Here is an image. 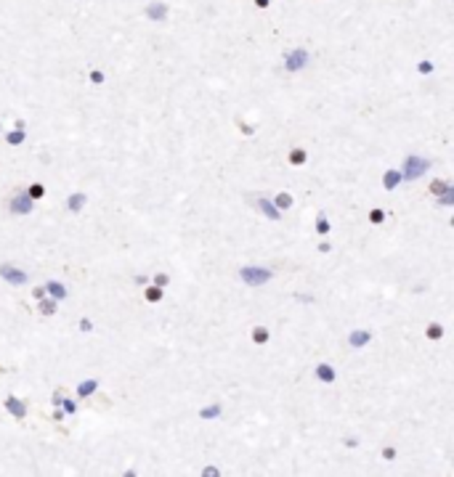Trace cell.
<instances>
[{
	"instance_id": "6da1fadb",
	"label": "cell",
	"mask_w": 454,
	"mask_h": 477,
	"mask_svg": "<svg viewBox=\"0 0 454 477\" xmlns=\"http://www.w3.org/2000/svg\"><path fill=\"white\" fill-rule=\"evenodd\" d=\"M430 170V159L425 156H417V154H409L404 159V170H401V181H417L422 178L425 173Z\"/></svg>"
},
{
	"instance_id": "7a4b0ae2",
	"label": "cell",
	"mask_w": 454,
	"mask_h": 477,
	"mask_svg": "<svg viewBox=\"0 0 454 477\" xmlns=\"http://www.w3.org/2000/svg\"><path fill=\"white\" fill-rule=\"evenodd\" d=\"M271 270L268 268H261V265H245L242 270H239V278H242V284L247 286H263L271 281Z\"/></svg>"
},
{
	"instance_id": "3957f363",
	"label": "cell",
	"mask_w": 454,
	"mask_h": 477,
	"mask_svg": "<svg viewBox=\"0 0 454 477\" xmlns=\"http://www.w3.org/2000/svg\"><path fill=\"white\" fill-rule=\"evenodd\" d=\"M308 61H311V53L305 48H292V51L284 53V69L287 72H300V69L308 67Z\"/></svg>"
},
{
	"instance_id": "277c9868",
	"label": "cell",
	"mask_w": 454,
	"mask_h": 477,
	"mask_svg": "<svg viewBox=\"0 0 454 477\" xmlns=\"http://www.w3.org/2000/svg\"><path fill=\"white\" fill-rule=\"evenodd\" d=\"M144 14H146V19H149V22H165V19H168V14H170V8H168V3H165V0H149V3H146V8H144Z\"/></svg>"
},
{
	"instance_id": "5b68a950",
	"label": "cell",
	"mask_w": 454,
	"mask_h": 477,
	"mask_svg": "<svg viewBox=\"0 0 454 477\" xmlns=\"http://www.w3.org/2000/svg\"><path fill=\"white\" fill-rule=\"evenodd\" d=\"M0 278L8 281V284H14V286L27 284V273L19 270V268H14V265H0Z\"/></svg>"
},
{
	"instance_id": "8992f818",
	"label": "cell",
	"mask_w": 454,
	"mask_h": 477,
	"mask_svg": "<svg viewBox=\"0 0 454 477\" xmlns=\"http://www.w3.org/2000/svg\"><path fill=\"white\" fill-rule=\"evenodd\" d=\"M32 207H35V199H30V196H27V191L16 194L14 199H11V212H14V215H30Z\"/></svg>"
},
{
	"instance_id": "52a82bcc",
	"label": "cell",
	"mask_w": 454,
	"mask_h": 477,
	"mask_svg": "<svg viewBox=\"0 0 454 477\" xmlns=\"http://www.w3.org/2000/svg\"><path fill=\"white\" fill-rule=\"evenodd\" d=\"M3 406H6L8 414H14L16 419H24V416H27V403H24L22 398H16V395H8Z\"/></svg>"
},
{
	"instance_id": "ba28073f",
	"label": "cell",
	"mask_w": 454,
	"mask_h": 477,
	"mask_svg": "<svg viewBox=\"0 0 454 477\" xmlns=\"http://www.w3.org/2000/svg\"><path fill=\"white\" fill-rule=\"evenodd\" d=\"M369 340H372V334H369L367 329H356V332L348 334V345H351L354 350H361L364 345H369Z\"/></svg>"
},
{
	"instance_id": "9c48e42d",
	"label": "cell",
	"mask_w": 454,
	"mask_h": 477,
	"mask_svg": "<svg viewBox=\"0 0 454 477\" xmlns=\"http://www.w3.org/2000/svg\"><path fill=\"white\" fill-rule=\"evenodd\" d=\"M258 210H261L268 220H279V218H282V210H276L274 202L266 199V196H263V199H258Z\"/></svg>"
},
{
	"instance_id": "30bf717a",
	"label": "cell",
	"mask_w": 454,
	"mask_h": 477,
	"mask_svg": "<svg viewBox=\"0 0 454 477\" xmlns=\"http://www.w3.org/2000/svg\"><path fill=\"white\" fill-rule=\"evenodd\" d=\"M313 374H316L319 382H335V379H337V377H335V369H332L329 363H319V366L313 369Z\"/></svg>"
},
{
	"instance_id": "8fae6325",
	"label": "cell",
	"mask_w": 454,
	"mask_h": 477,
	"mask_svg": "<svg viewBox=\"0 0 454 477\" xmlns=\"http://www.w3.org/2000/svg\"><path fill=\"white\" fill-rule=\"evenodd\" d=\"M45 294H51L53 300H64V297H67V286L61 281H48L45 284Z\"/></svg>"
},
{
	"instance_id": "7c38bea8",
	"label": "cell",
	"mask_w": 454,
	"mask_h": 477,
	"mask_svg": "<svg viewBox=\"0 0 454 477\" xmlns=\"http://www.w3.org/2000/svg\"><path fill=\"white\" fill-rule=\"evenodd\" d=\"M398 183H401V173H398V170H385V173H383V186H385L388 191L398 189Z\"/></svg>"
},
{
	"instance_id": "4fadbf2b",
	"label": "cell",
	"mask_w": 454,
	"mask_h": 477,
	"mask_svg": "<svg viewBox=\"0 0 454 477\" xmlns=\"http://www.w3.org/2000/svg\"><path fill=\"white\" fill-rule=\"evenodd\" d=\"M85 202H88V196L85 194H69V199H67V207H69V212H80L82 207H85Z\"/></svg>"
},
{
	"instance_id": "5bb4252c",
	"label": "cell",
	"mask_w": 454,
	"mask_h": 477,
	"mask_svg": "<svg viewBox=\"0 0 454 477\" xmlns=\"http://www.w3.org/2000/svg\"><path fill=\"white\" fill-rule=\"evenodd\" d=\"M96 390H98V382L96 379H85V382L77 385V398H88V395H93Z\"/></svg>"
},
{
	"instance_id": "9a60e30c",
	"label": "cell",
	"mask_w": 454,
	"mask_h": 477,
	"mask_svg": "<svg viewBox=\"0 0 454 477\" xmlns=\"http://www.w3.org/2000/svg\"><path fill=\"white\" fill-rule=\"evenodd\" d=\"M274 207L276 210H290L292 207V194H287V191H282V194H276V199H274Z\"/></svg>"
},
{
	"instance_id": "2e32d148",
	"label": "cell",
	"mask_w": 454,
	"mask_h": 477,
	"mask_svg": "<svg viewBox=\"0 0 454 477\" xmlns=\"http://www.w3.org/2000/svg\"><path fill=\"white\" fill-rule=\"evenodd\" d=\"M220 403H210V406H205V408H199V419H218L220 416Z\"/></svg>"
},
{
	"instance_id": "e0dca14e",
	"label": "cell",
	"mask_w": 454,
	"mask_h": 477,
	"mask_svg": "<svg viewBox=\"0 0 454 477\" xmlns=\"http://www.w3.org/2000/svg\"><path fill=\"white\" fill-rule=\"evenodd\" d=\"M305 159H308V154H305V148H292V151H290V165H295V167L305 165Z\"/></svg>"
},
{
	"instance_id": "ac0fdd59",
	"label": "cell",
	"mask_w": 454,
	"mask_h": 477,
	"mask_svg": "<svg viewBox=\"0 0 454 477\" xmlns=\"http://www.w3.org/2000/svg\"><path fill=\"white\" fill-rule=\"evenodd\" d=\"M329 231H332V226H329L327 215H324V212H319V218H316V233H319V236H327Z\"/></svg>"
},
{
	"instance_id": "d6986e66",
	"label": "cell",
	"mask_w": 454,
	"mask_h": 477,
	"mask_svg": "<svg viewBox=\"0 0 454 477\" xmlns=\"http://www.w3.org/2000/svg\"><path fill=\"white\" fill-rule=\"evenodd\" d=\"M40 313L43 315H53V313H56V300H53V297H51V300H45V297H40Z\"/></svg>"
},
{
	"instance_id": "ffe728a7",
	"label": "cell",
	"mask_w": 454,
	"mask_h": 477,
	"mask_svg": "<svg viewBox=\"0 0 454 477\" xmlns=\"http://www.w3.org/2000/svg\"><path fill=\"white\" fill-rule=\"evenodd\" d=\"M24 138H27L24 130H11V133H6V141L11 143V146H19V143H24Z\"/></svg>"
},
{
	"instance_id": "44dd1931",
	"label": "cell",
	"mask_w": 454,
	"mask_h": 477,
	"mask_svg": "<svg viewBox=\"0 0 454 477\" xmlns=\"http://www.w3.org/2000/svg\"><path fill=\"white\" fill-rule=\"evenodd\" d=\"M268 337H271V334H268L266 326H255V329H253V342H258V345L268 342Z\"/></svg>"
},
{
	"instance_id": "7402d4cb",
	"label": "cell",
	"mask_w": 454,
	"mask_h": 477,
	"mask_svg": "<svg viewBox=\"0 0 454 477\" xmlns=\"http://www.w3.org/2000/svg\"><path fill=\"white\" fill-rule=\"evenodd\" d=\"M27 196H30V199H43V196H45V186L43 183H32L30 189H27Z\"/></svg>"
},
{
	"instance_id": "603a6c76",
	"label": "cell",
	"mask_w": 454,
	"mask_h": 477,
	"mask_svg": "<svg viewBox=\"0 0 454 477\" xmlns=\"http://www.w3.org/2000/svg\"><path fill=\"white\" fill-rule=\"evenodd\" d=\"M425 334H428V340H441V337H443V326L441 324H430L428 329H425Z\"/></svg>"
},
{
	"instance_id": "cb8c5ba5",
	"label": "cell",
	"mask_w": 454,
	"mask_h": 477,
	"mask_svg": "<svg viewBox=\"0 0 454 477\" xmlns=\"http://www.w3.org/2000/svg\"><path fill=\"white\" fill-rule=\"evenodd\" d=\"M162 286H149V289H146V300H149V302H160L162 300Z\"/></svg>"
},
{
	"instance_id": "d4e9b609",
	"label": "cell",
	"mask_w": 454,
	"mask_h": 477,
	"mask_svg": "<svg viewBox=\"0 0 454 477\" xmlns=\"http://www.w3.org/2000/svg\"><path fill=\"white\" fill-rule=\"evenodd\" d=\"M438 204H441V207H449V204H454V186H451L449 191L438 194Z\"/></svg>"
},
{
	"instance_id": "484cf974",
	"label": "cell",
	"mask_w": 454,
	"mask_h": 477,
	"mask_svg": "<svg viewBox=\"0 0 454 477\" xmlns=\"http://www.w3.org/2000/svg\"><path fill=\"white\" fill-rule=\"evenodd\" d=\"M449 189H451V183H446V181H433V183H430V191H433L435 196L443 194V191H449Z\"/></svg>"
},
{
	"instance_id": "4316f807",
	"label": "cell",
	"mask_w": 454,
	"mask_h": 477,
	"mask_svg": "<svg viewBox=\"0 0 454 477\" xmlns=\"http://www.w3.org/2000/svg\"><path fill=\"white\" fill-rule=\"evenodd\" d=\"M59 406L64 408V414H75V411H77V403H75V400H67V398H61Z\"/></svg>"
},
{
	"instance_id": "83f0119b",
	"label": "cell",
	"mask_w": 454,
	"mask_h": 477,
	"mask_svg": "<svg viewBox=\"0 0 454 477\" xmlns=\"http://www.w3.org/2000/svg\"><path fill=\"white\" fill-rule=\"evenodd\" d=\"M383 220H385V212H383V210H372V212H369V223H375V226H380Z\"/></svg>"
},
{
	"instance_id": "f1b7e54d",
	"label": "cell",
	"mask_w": 454,
	"mask_h": 477,
	"mask_svg": "<svg viewBox=\"0 0 454 477\" xmlns=\"http://www.w3.org/2000/svg\"><path fill=\"white\" fill-rule=\"evenodd\" d=\"M417 72H420V74H430L433 72V61H420V64H417Z\"/></svg>"
},
{
	"instance_id": "f546056e",
	"label": "cell",
	"mask_w": 454,
	"mask_h": 477,
	"mask_svg": "<svg viewBox=\"0 0 454 477\" xmlns=\"http://www.w3.org/2000/svg\"><path fill=\"white\" fill-rule=\"evenodd\" d=\"M168 281H170L168 273H157L154 276V286H168Z\"/></svg>"
},
{
	"instance_id": "4dcf8cb0",
	"label": "cell",
	"mask_w": 454,
	"mask_h": 477,
	"mask_svg": "<svg viewBox=\"0 0 454 477\" xmlns=\"http://www.w3.org/2000/svg\"><path fill=\"white\" fill-rule=\"evenodd\" d=\"M90 82H93V85H101V82H104V72L93 69V72H90Z\"/></svg>"
},
{
	"instance_id": "1f68e13d",
	"label": "cell",
	"mask_w": 454,
	"mask_h": 477,
	"mask_svg": "<svg viewBox=\"0 0 454 477\" xmlns=\"http://www.w3.org/2000/svg\"><path fill=\"white\" fill-rule=\"evenodd\" d=\"M383 459H388V461H391V459H396V448L385 445V448H383Z\"/></svg>"
},
{
	"instance_id": "d6a6232c",
	"label": "cell",
	"mask_w": 454,
	"mask_h": 477,
	"mask_svg": "<svg viewBox=\"0 0 454 477\" xmlns=\"http://www.w3.org/2000/svg\"><path fill=\"white\" fill-rule=\"evenodd\" d=\"M239 130H242L245 135H253V133H255V127H253V125H247V122H239Z\"/></svg>"
},
{
	"instance_id": "836d02e7",
	"label": "cell",
	"mask_w": 454,
	"mask_h": 477,
	"mask_svg": "<svg viewBox=\"0 0 454 477\" xmlns=\"http://www.w3.org/2000/svg\"><path fill=\"white\" fill-rule=\"evenodd\" d=\"M93 329V324H90V318H82L80 321V332H90Z\"/></svg>"
},
{
	"instance_id": "e575fe53",
	"label": "cell",
	"mask_w": 454,
	"mask_h": 477,
	"mask_svg": "<svg viewBox=\"0 0 454 477\" xmlns=\"http://www.w3.org/2000/svg\"><path fill=\"white\" fill-rule=\"evenodd\" d=\"M343 443H346L348 448H356V445H359V440H356V437H346V440H343Z\"/></svg>"
},
{
	"instance_id": "d590c367",
	"label": "cell",
	"mask_w": 454,
	"mask_h": 477,
	"mask_svg": "<svg viewBox=\"0 0 454 477\" xmlns=\"http://www.w3.org/2000/svg\"><path fill=\"white\" fill-rule=\"evenodd\" d=\"M205 474H207V477H218L220 472L215 469V466H207V469H205Z\"/></svg>"
},
{
	"instance_id": "8d00e7d4",
	"label": "cell",
	"mask_w": 454,
	"mask_h": 477,
	"mask_svg": "<svg viewBox=\"0 0 454 477\" xmlns=\"http://www.w3.org/2000/svg\"><path fill=\"white\" fill-rule=\"evenodd\" d=\"M35 297H38V300H40V297H45V286H38V289H35V292H32Z\"/></svg>"
},
{
	"instance_id": "74e56055",
	"label": "cell",
	"mask_w": 454,
	"mask_h": 477,
	"mask_svg": "<svg viewBox=\"0 0 454 477\" xmlns=\"http://www.w3.org/2000/svg\"><path fill=\"white\" fill-rule=\"evenodd\" d=\"M255 6L258 8H268V6H271V0H255Z\"/></svg>"
},
{
	"instance_id": "f35d334b",
	"label": "cell",
	"mask_w": 454,
	"mask_h": 477,
	"mask_svg": "<svg viewBox=\"0 0 454 477\" xmlns=\"http://www.w3.org/2000/svg\"><path fill=\"white\" fill-rule=\"evenodd\" d=\"M53 419H56V422H61V419H64V411L56 408V411H53Z\"/></svg>"
},
{
	"instance_id": "ab89813d",
	"label": "cell",
	"mask_w": 454,
	"mask_h": 477,
	"mask_svg": "<svg viewBox=\"0 0 454 477\" xmlns=\"http://www.w3.org/2000/svg\"><path fill=\"white\" fill-rule=\"evenodd\" d=\"M16 130H27V122H24V119H16Z\"/></svg>"
},
{
	"instance_id": "60d3db41",
	"label": "cell",
	"mask_w": 454,
	"mask_h": 477,
	"mask_svg": "<svg viewBox=\"0 0 454 477\" xmlns=\"http://www.w3.org/2000/svg\"><path fill=\"white\" fill-rule=\"evenodd\" d=\"M329 249H332V247L327 244V241H321V244H319V252H329Z\"/></svg>"
}]
</instances>
